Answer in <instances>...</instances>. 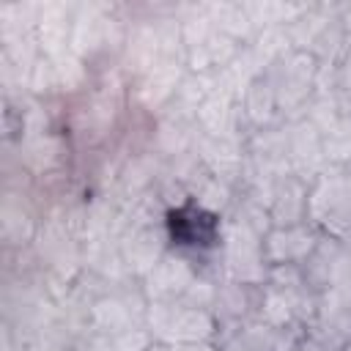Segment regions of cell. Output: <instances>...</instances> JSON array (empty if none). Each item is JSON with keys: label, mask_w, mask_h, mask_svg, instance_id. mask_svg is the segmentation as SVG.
<instances>
[{"label": "cell", "mask_w": 351, "mask_h": 351, "mask_svg": "<svg viewBox=\"0 0 351 351\" xmlns=\"http://www.w3.org/2000/svg\"><path fill=\"white\" fill-rule=\"evenodd\" d=\"M170 236L186 247H211L217 239V219L195 206H184L170 214Z\"/></svg>", "instance_id": "obj_1"}]
</instances>
